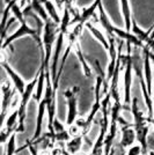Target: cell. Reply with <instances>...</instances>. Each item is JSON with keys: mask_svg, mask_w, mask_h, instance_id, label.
Instances as JSON below:
<instances>
[{"mask_svg": "<svg viewBox=\"0 0 154 155\" xmlns=\"http://www.w3.org/2000/svg\"><path fill=\"white\" fill-rule=\"evenodd\" d=\"M2 125H4V129L18 127V125H19V108L14 109L11 114H8V116L6 117V119H5Z\"/></svg>", "mask_w": 154, "mask_h": 155, "instance_id": "8", "label": "cell"}, {"mask_svg": "<svg viewBox=\"0 0 154 155\" xmlns=\"http://www.w3.org/2000/svg\"><path fill=\"white\" fill-rule=\"evenodd\" d=\"M44 7L45 9H46V12H48V14H49V16H50V19L52 20V21H55L57 25H59L60 26V23H62V20H60V18H59V15L57 14V11H56V7H55V5L52 4L51 1H46L44 4Z\"/></svg>", "mask_w": 154, "mask_h": 155, "instance_id": "11", "label": "cell"}, {"mask_svg": "<svg viewBox=\"0 0 154 155\" xmlns=\"http://www.w3.org/2000/svg\"><path fill=\"white\" fill-rule=\"evenodd\" d=\"M2 91V101H1V117H2V123L6 119L7 111L9 110L11 105L13 103L14 98L16 96V94H19L18 91L15 89V87H12L9 82H4L1 87Z\"/></svg>", "mask_w": 154, "mask_h": 155, "instance_id": "3", "label": "cell"}, {"mask_svg": "<svg viewBox=\"0 0 154 155\" xmlns=\"http://www.w3.org/2000/svg\"><path fill=\"white\" fill-rule=\"evenodd\" d=\"M12 13H13L14 16L20 21L21 27H20L19 29L14 32V34H12L11 36H8V37L2 42V50H6V48L11 45V43H12L13 41L18 39L19 37L23 36V35H30V36H32V37L35 38V41L37 42L38 48H42V46H43L42 35L39 34L38 30H37L36 28H32V27H29L28 25H27V19L23 16L22 9H21L16 4L13 5V7H12Z\"/></svg>", "mask_w": 154, "mask_h": 155, "instance_id": "1", "label": "cell"}, {"mask_svg": "<svg viewBox=\"0 0 154 155\" xmlns=\"http://www.w3.org/2000/svg\"><path fill=\"white\" fill-rule=\"evenodd\" d=\"M75 48H77V50H75V51H77V56H78V58H79V60H80L81 65H82L85 75L87 78H90L92 77V70H90V67L88 66V64L86 63V60H85L84 53L81 52V49H80V46L78 45V44H75Z\"/></svg>", "mask_w": 154, "mask_h": 155, "instance_id": "12", "label": "cell"}, {"mask_svg": "<svg viewBox=\"0 0 154 155\" xmlns=\"http://www.w3.org/2000/svg\"><path fill=\"white\" fill-rule=\"evenodd\" d=\"M80 91L79 87H71L66 89L64 93V96L67 101V107H69V112H67V118H66V125L71 126L75 123L78 119V98L77 95Z\"/></svg>", "mask_w": 154, "mask_h": 155, "instance_id": "2", "label": "cell"}, {"mask_svg": "<svg viewBox=\"0 0 154 155\" xmlns=\"http://www.w3.org/2000/svg\"><path fill=\"white\" fill-rule=\"evenodd\" d=\"M132 71H133V59L130 56L124 71V104L131 105L132 98L130 96L131 94V84H132Z\"/></svg>", "mask_w": 154, "mask_h": 155, "instance_id": "4", "label": "cell"}, {"mask_svg": "<svg viewBox=\"0 0 154 155\" xmlns=\"http://www.w3.org/2000/svg\"><path fill=\"white\" fill-rule=\"evenodd\" d=\"M121 140H119V147L122 149H129L132 146H135V142L137 141V134L133 129V124H130L128 126L121 127Z\"/></svg>", "mask_w": 154, "mask_h": 155, "instance_id": "5", "label": "cell"}, {"mask_svg": "<svg viewBox=\"0 0 154 155\" xmlns=\"http://www.w3.org/2000/svg\"><path fill=\"white\" fill-rule=\"evenodd\" d=\"M122 4V11L124 14V19H125V31L130 32V29L132 27V16L130 13V7H129L128 0H121Z\"/></svg>", "mask_w": 154, "mask_h": 155, "instance_id": "9", "label": "cell"}, {"mask_svg": "<svg viewBox=\"0 0 154 155\" xmlns=\"http://www.w3.org/2000/svg\"><path fill=\"white\" fill-rule=\"evenodd\" d=\"M52 130H53V134H56V133H62V132L66 131V129H65V125L63 123H60L57 118H56V119H55V122H53Z\"/></svg>", "mask_w": 154, "mask_h": 155, "instance_id": "14", "label": "cell"}, {"mask_svg": "<svg viewBox=\"0 0 154 155\" xmlns=\"http://www.w3.org/2000/svg\"><path fill=\"white\" fill-rule=\"evenodd\" d=\"M125 155H142V149H141V146L138 143V145H135L132 146L131 148L128 149L126 154Z\"/></svg>", "mask_w": 154, "mask_h": 155, "instance_id": "15", "label": "cell"}, {"mask_svg": "<svg viewBox=\"0 0 154 155\" xmlns=\"http://www.w3.org/2000/svg\"><path fill=\"white\" fill-rule=\"evenodd\" d=\"M16 133H13L6 143V153L5 155H14L16 152Z\"/></svg>", "mask_w": 154, "mask_h": 155, "instance_id": "13", "label": "cell"}, {"mask_svg": "<svg viewBox=\"0 0 154 155\" xmlns=\"http://www.w3.org/2000/svg\"><path fill=\"white\" fill-rule=\"evenodd\" d=\"M148 155H154V152H153V150H151V152L148 153Z\"/></svg>", "mask_w": 154, "mask_h": 155, "instance_id": "17", "label": "cell"}, {"mask_svg": "<svg viewBox=\"0 0 154 155\" xmlns=\"http://www.w3.org/2000/svg\"><path fill=\"white\" fill-rule=\"evenodd\" d=\"M1 66H2V68L6 71V73L8 74V77L11 78V80H12V82H13L14 87H15V89L18 91V93H19L20 95H22V94L25 93V91H26V87H27V84H25V81L21 79V77H20L18 73H15V72L13 71V68L7 64L5 59H2Z\"/></svg>", "mask_w": 154, "mask_h": 155, "instance_id": "6", "label": "cell"}, {"mask_svg": "<svg viewBox=\"0 0 154 155\" xmlns=\"http://www.w3.org/2000/svg\"><path fill=\"white\" fill-rule=\"evenodd\" d=\"M85 27L89 29L90 31H92V34H93V35H94V36H95V37H96L101 43H102L103 45H104V48H108V49H109V43L107 42V39H105L104 35L102 34V31H100L97 28H95L94 26H92V23H90V22H86V23H85Z\"/></svg>", "mask_w": 154, "mask_h": 155, "instance_id": "10", "label": "cell"}, {"mask_svg": "<svg viewBox=\"0 0 154 155\" xmlns=\"http://www.w3.org/2000/svg\"><path fill=\"white\" fill-rule=\"evenodd\" d=\"M148 150H153L154 152V132H149V136H148Z\"/></svg>", "mask_w": 154, "mask_h": 155, "instance_id": "16", "label": "cell"}, {"mask_svg": "<svg viewBox=\"0 0 154 155\" xmlns=\"http://www.w3.org/2000/svg\"><path fill=\"white\" fill-rule=\"evenodd\" d=\"M85 138L82 134L77 137H73L71 140L66 142V150L70 155H77L81 148H82V145H84Z\"/></svg>", "mask_w": 154, "mask_h": 155, "instance_id": "7", "label": "cell"}]
</instances>
